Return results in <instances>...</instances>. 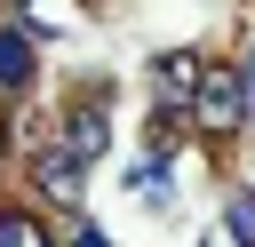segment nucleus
I'll use <instances>...</instances> for the list:
<instances>
[{
    "instance_id": "1",
    "label": "nucleus",
    "mask_w": 255,
    "mask_h": 247,
    "mask_svg": "<svg viewBox=\"0 0 255 247\" xmlns=\"http://www.w3.org/2000/svg\"><path fill=\"white\" fill-rule=\"evenodd\" d=\"M191 120H199V135H239V120H247V80L239 72H199V88H191Z\"/></svg>"
},
{
    "instance_id": "2",
    "label": "nucleus",
    "mask_w": 255,
    "mask_h": 247,
    "mask_svg": "<svg viewBox=\"0 0 255 247\" xmlns=\"http://www.w3.org/2000/svg\"><path fill=\"white\" fill-rule=\"evenodd\" d=\"M199 72H207V64H199V56H183V48H175V56H159V112H191Z\"/></svg>"
},
{
    "instance_id": "3",
    "label": "nucleus",
    "mask_w": 255,
    "mask_h": 247,
    "mask_svg": "<svg viewBox=\"0 0 255 247\" xmlns=\"http://www.w3.org/2000/svg\"><path fill=\"white\" fill-rule=\"evenodd\" d=\"M32 183H40L48 199H80V159H72V151H40V159H32Z\"/></svg>"
},
{
    "instance_id": "4",
    "label": "nucleus",
    "mask_w": 255,
    "mask_h": 247,
    "mask_svg": "<svg viewBox=\"0 0 255 247\" xmlns=\"http://www.w3.org/2000/svg\"><path fill=\"white\" fill-rule=\"evenodd\" d=\"M64 135H72V159H80V167H88V159H96V151H104V104H80V112H72V120H64Z\"/></svg>"
},
{
    "instance_id": "5",
    "label": "nucleus",
    "mask_w": 255,
    "mask_h": 247,
    "mask_svg": "<svg viewBox=\"0 0 255 247\" xmlns=\"http://www.w3.org/2000/svg\"><path fill=\"white\" fill-rule=\"evenodd\" d=\"M32 80V48H24V32H0V88H24Z\"/></svg>"
},
{
    "instance_id": "6",
    "label": "nucleus",
    "mask_w": 255,
    "mask_h": 247,
    "mask_svg": "<svg viewBox=\"0 0 255 247\" xmlns=\"http://www.w3.org/2000/svg\"><path fill=\"white\" fill-rule=\"evenodd\" d=\"M0 247H48V231H40L24 207H0Z\"/></svg>"
},
{
    "instance_id": "7",
    "label": "nucleus",
    "mask_w": 255,
    "mask_h": 247,
    "mask_svg": "<svg viewBox=\"0 0 255 247\" xmlns=\"http://www.w3.org/2000/svg\"><path fill=\"white\" fill-rule=\"evenodd\" d=\"M231 239H239V247H255V199H247V191L231 199Z\"/></svg>"
}]
</instances>
